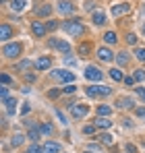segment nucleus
Wrapping results in <instances>:
<instances>
[{
  "instance_id": "c03bdc74",
  "label": "nucleus",
  "mask_w": 145,
  "mask_h": 153,
  "mask_svg": "<svg viewBox=\"0 0 145 153\" xmlns=\"http://www.w3.org/2000/svg\"><path fill=\"white\" fill-rule=\"evenodd\" d=\"M83 132H85V134H93V132H96V126H85Z\"/></svg>"
},
{
  "instance_id": "6e6552de",
  "label": "nucleus",
  "mask_w": 145,
  "mask_h": 153,
  "mask_svg": "<svg viewBox=\"0 0 145 153\" xmlns=\"http://www.w3.org/2000/svg\"><path fill=\"white\" fill-rule=\"evenodd\" d=\"M129 10H131V4H126V2L114 4V6H112V17H120V15L129 13Z\"/></svg>"
},
{
  "instance_id": "864d4df0",
  "label": "nucleus",
  "mask_w": 145,
  "mask_h": 153,
  "mask_svg": "<svg viewBox=\"0 0 145 153\" xmlns=\"http://www.w3.org/2000/svg\"><path fill=\"white\" fill-rule=\"evenodd\" d=\"M83 153H93V151H91V149H87V151H83Z\"/></svg>"
},
{
  "instance_id": "f3484780",
  "label": "nucleus",
  "mask_w": 145,
  "mask_h": 153,
  "mask_svg": "<svg viewBox=\"0 0 145 153\" xmlns=\"http://www.w3.org/2000/svg\"><path fill=\"white\" fill-rule=\"evenodd\" d=\"M23 141H25V134L15 132V134H13V139H10V145H13V147H21V145H23Z\"/></svg>"
},
{
  "instance_id": "a19ab883",
  "label": "nucleus",
  "mask_w": 145,
  "mask_h": 153,
  "mask_svg": "<svg viewBox=\"0 0 145 153\" xmlns=\"http://www.w3.org/2000/svg\"><path fill=\"white\" fill-rule=\"evenodd\" d=\"M0 81H2L4 85H8V83H10V76L6 75V73H2V75H0Z\"/></svg>"
},
{
  "instance_id": "2eb2a0df",
  "label": "nucleus",
  "mask_w": 145,
  "mask_h": 153,
  "mask_svg": "<svg viewBox=\"0 0 145 153\" xmlns=\"http://www.w3.org/2000/svg\"><path fill=\"white\" fill-rule=\"evenodd\" d=\"M27 137H29V141H31V143H35V141H37V139L42 137V132H40V126L35 124L33 128H29V132H27Z\"/></svg>"
},
{
  "instance_id": "e433bc0d",
  "label": "nucleus",
  "mask_w": 145,
  "mask_h": 153,
  "mask_svg": "<svg viewBox=\"0 0 145 153\" xmlns=\"http://www.w3.org/2000/svg\"><path fill=\"white\" fill-rule=\"evenodd\" d=\"M46 27H48V31H54V29H58V23H56V21H48V23H46Z\"/></svg>"
},
{
  "instance_id": "09e8293b",
  "label": "nucleus",
  "mask_w": 145,
  "mask_h": 153,
  "mask_svg": "<svg viewBox=\"0 0 145 153\" xmlns=\"http://www.w3.org/2000/svg\"><path fill=\"white\" fill-rule=\"evenodd\" d=\"M126 149H129L131 153H137V147H135V145H126Z\"/></svg>"
},
{
  "instance_id": "ea45409f",
  "label": "nucleus",
  "mask_w": 145,
  "mask_h": 153,
  "mask_svg": "<svg viewBox=\"0 0 145 153\" xmlns=\"http://www.w3.org/2000/svg\"><path fill=\"white\" fill-rule=\"evenodd\" d=\"M135 93H137L141 100H145V89H143V87H135Z\"/></svg>"
},
{
  "instance_id": "f8f14e48",
  "label": "nucleus",
  "mask_w": 145,
  "mask_h": 153,
  "mask_svg": "<svg viewBox=\"0 0 145 153\" xmlns=\"http://www.w3.org/2000/svg\"><path fill=\"white\" fill-rule=\"evenodd\" d=\"M50 64H52V60H50L48 56H42V58L35 62V68H37V71H48Z\"/></svg>"
},
{
  "instance_id": "2f4dec72",
  "label": "nucleus",
  "mask_w": 145,
  "mask_h": 153,
  "mask_svg": "<svg viewBox=\"0 0 145 153\" xmlns=\"http://www.w3.org/2000/svg\"><path fill=\"white\" fill-rule=\"evenodd\" d=\"M126 44H129V46H135V44H137V35H135V33H129V35H126Z\"/></svg>"
},
{
  "instance_id": "9d476101",
  "label": "nucleus",
  "mask_w": 145,
  "mask_h": 153,
  "mask_svg": "<svg viewBox=\"0 0 145 153\" xmlns=\"http://www.w3.org/2000/svg\"><path fill=\"white\" fill-rule=\"evenodd\" d=\"M97 56H99V60H104V62H112V60H114V54L108 50V48H99V50H97Z\"/></svg>"
},
{
  "instance_id": "20e7f679",
  "label": "nucleus",
  "mask_w": 145,
  "mask_h": 153,
  "mask_svg": "<svg viewBox=\"0 0 145 153\" xmlns=\"http://www.w3.org/2000/svg\"><path fill=\"white\" fill-rule=\"evenodd\" d=\"M56 10H58L60 15H71V13H75V4H72L71 0H60V2L56 4Z\"/></svg>"
},
{
  "instance_id": "4c0bfd02",
  "label": "nucleus",
  "mask_w": 145,
  "mask_h": 153,
  "mask_svg": "<svg viewBox=\"0 0 145 153\" xmlns=\"http://www.w3.org/2000/svg\"><path fill=\"white\" fill-rule=\"evenodd\" d=\"M135 79L137 81H145V71H135Z\"/></svg>"
},
{
  "instance_id": "a18cd8bd",
  "label": "nucleus",
  "mask_w": 145,
  "mask_h": 153,
  "mask_svg": "<svg viewBox=\"0 0 145 153\" xmlns=\"http://www.w3.org/2000/svg\"><path fill=\"white\" fill-rule=\"evenodd\" d=\"M56 116H58V118H60V122H62V124H67V120H64V114H62V112H60V110H56Z\"/></svg>"
},
{
  "instance_id": "603ef678",
  "label": "nucleus",
  "mask_w": 145,
  "mask_h": 153,
  "mask_svg": "<svg viewBox=\"0 0 145 153\" xmlns=\"http://www.w3.org/2000/svg\"><path fill=\"white\" fill-rule=\"evenodd\" d=\"M64 62H67V64H69V66H72V64H75V58H67V60H64Z\"/></svg>"
},
{
  "instance_id": "79ce46f5",
  "label": "nucleus",
  "mask_w": 145,
  "mask_h": 153,
  "mask_svg": "<svg viewBox=\"0 0 145 153\" xmlns=\"http://www.w3.org/2000/svg\"><path fill=\"white\" fill-rule=\"evenodd\" d=\"M62 91H64V93H75L77 87H75V85H69V87H62Z\"/></svg>"
},
{
  "instance_id": "393cba45",
  "label": "nucleus",
  "mask_w": 145,
  "mask_h": 153,
  "mask_svg": "<svg viewBox=\"0 0 145 153\" xmlns=\"http://www.w3.org/2000/svg\"><path fill=\"white\" fill-rule=\"evenodd\" d=\"M133 100H131V97H120V100H118V103H116V105H118V108H122V110H124V108H133Z\"/></svg>"
},
{
  "instance_id": "9b49d317",
  "label": "nucleus",
  "mask_w": 145,
  "mask_h": 153,
  "mask_svg": "<svg viewBox=\"0 0 145 153\" xmlns=\"http://www.w3.org/2000/svg\"><path fill=\"white\" fill-rule=\"evenodd\" d=\"M37 17H48L50 13H52V6L50 4H40V6H35V10H33Z\"/></svg>"
},
{
  "instance_id": "5fc2aeb1",
  "label": "nucleus",
  "mask_w": 145,
  "mask_h": 153,
  "mask_svg": "<svg viewBox=\"0 0 145 153\" xmlns=\"http://www.w3.org/2000/svg\"><path fill=\"white\" fill-rule=\"evenodd\" d=\"M143 35H145V25H143Z\"/></svg>"
},
{
  "instance_id": "58836bf2",
  "label": "nucleus",
  "mask_w": 145,
  "mask_h": 153,
  "mask_svg": "<svg viewBox=\"0 0 145 153\" xmlns=\"http://www.w3.org/2000/svg\"><path fill=\"white\" fill-rule=\"evenodd\" d=\"M58 42H60V39H56V37H50V39H48V46H50V48H58Z\"/></svg>"
},
{
  "instance_id": "72a5a7b5",
  "label": "nucleus",
  "mask_w": 145,
  "mask_h": 153,
  "mask_svg": "<svg viewBox=\"0 0 145 153\" xmlns=\"http://www.w3.org/2000/svg\"><path fill=\"white\" fill-rule=\"evenodd\" d=\"M0 100H2V103L8 100V87H2V89H0Z\"/></svg>"
},
{
  "instance_id": "0eeeda50",
  "label": "nucleus",
  "mask_w": 145,
  "mask_h": 153,
  "mask_svg": "<svg viewBox=\"0 0 145 153\" xmlns=\"http://www.w3.org/2000/svg\"><path fill=\"white\" fill-rule=\"evenodd\" d=\"M52 76L54 79H60V81H64V83H72L75 81V75L72 73H69V71H52Z\"/></svg>"
},
{
  "instance_id": "37998d69",
  "label": "nucleus",
  "mask_w": 145,
  "mask_h": 153,
  "mask_svg": "<svg viewBox=\"0 0 145 153\" xmlns=\"http://www.w3.org/2000/svg\"><path fill=\"white\" fill-rule=\"evenodd\" d=\"M135 114H137L139 118H145V108H135Z\"/></svg>"
},
{
  "instance_id": "c85d7f7f",
  "label": "nucleus",
  "mask_w": 145,
  "mask_h": 153,
  "mask_svg": "<svg viewBox=\"0 0 145 153\" xmlns=\"http://www.w3.org/2000/svg\"><path fill=\"white\" fill-rule=\"evenodd\" d=\"M58 50L62 52V54H69V52H71V44H67V42H58Z\"/></svg>"
},
{
  "instance_id": "6ab92c4d",
  "label": "nucleus",
  "mask_w": 145,
  "mask_h": 153,
  "mask_svg": "<svg viewBox=\"0 0 145 153\" xmlns=\"http://www.w3.org/2000/svg\"><path fill=\"white\" fill-rule=\"evenodd\" d=\"M77 52H79V56H89V52H91V44H87V42L79 44V48H77Z\"/></svg>"
},
{
  "instance_id": "423d86ee",
  "label": "nucleus",
  "mask_w": 145,
  "mask_h": 153,
  "mask_svg": "<svg viewBox=\"0 0 145 153\" xmlns=\"http://www.w3.org/2000/svg\"><path fill=\"white\" fill-rule=\"evenodd\" d=\"M85 79H89V81H102V71L97 68V66H87L85 68Z\"/></svg>"
},
{
  "instance_id": "5701e85b",
  "label": "nucleus",
  "mask_w": 145,
  "mask_h": 153,
  "mask_svg": "<svg viewBox=\"0 0 145 153\" xmlns=\"http://www.w3.org/2000/svg\"><path fill=\"white\" fill-rule=\"evenodd\" d=\"M116 62H118L120 66H126V64H129V54H126V52H118V54H116Z\"/></svg>"
},
{
  "instance_id": "4468645a",
  "label": "nucleus",
  "mask_w": 145,
  "mask_h": 153,
  "mask_svg": "<svg viewBox=\"0 0 145 153\" xmlns=\"http://www.w3.org/2000/svg\"><path fill=\"white\" fill-rule=\"evenodd\" d=\"M91 21H93V25H104V23H106V13L96 10V13L91 15Z\"/></svg>"
},
{
  "instance_id": "a211bd4d",
  "label": "nucleus",
  "mask_w": 145,
  "mask_h": 153,
  "mask_svg": "<svg viewBox=\"0 0 145 153\" xmlns=\"http://www.w3.org/2000/svg\"><path fill=\"white\" fill-rule=\"evenodd\" d=\"M4 105H6V112L13 116V114H15V110H17V100H15V97H8V100L4 102Z\"/></svg>"
},
{
  "instance_id": "bb28decb",
  "label": "nucleus",
  "mask_w": 145,
  "mask_h": 153,
  "mask_svg": "<svg viewBox=\"0 0 145 153\" xmlns=\"http://www.w3.org/2000/svg\"><path fill=\"white\" fill-rule=\"evenodd\" d=\"M110 76H112L114 81H124V76H122V73L118 68H112V71H110Z\"/></svg>"
},
{
  "instance_id": "f704fd0d",
  "label": "nucleus",
  "mask_w": 145,
  "mask_h": 153,
  "mask_svg": "<svg viewBox=\"0 0 145 153\" xmlns=\"http://www.w3.org/2000/svg\"><path fill=\"white\" fill-rule=\"evenodd\" d=\"M135 56L141 60V62H145V48H137V52H135Z\"/></svg>"
},
{
  "instance_id": "cd10ccee",
  "label": "nucleus",
  "mask_w": 145,
  "mask_h": 153,
  "mask_svg": "<svg viewBox=\"0 0 145 153\" xmlns=\"http://www.w3.org/2000/svg\"><path fill=\"white\" fill-rule=\"evenodd\" d=\"M62 93H64L62 89H50V91H48V97H50V100H56V97H60Z\"/></svg>"
},
{
  "instance_id": "8fccbe9b",
  "label": "nucleus",
  "mask_w": 145,
  "mask_h": 153,
  "mask_svg": "<svg viewBox=\"0 0 145 153\" xmlns=\"http://www.w3.org/2000/svg\"><path fill=\"white\" fill-rule=\"evenodd\" d=\"M25 81H31V83H33V81H35V75H25Z\"/></svg>"
},
{
  "instance_id": "1a4fd4ad",
  "label": "nucleus",
  "mask_w": 145,
  "mask_h": 153,
  "mask_svg": "<svg viewBox=\"0 0 145 153\" xmlns=\"http://www.w3.org/2000/svg\"><path fill=\"white\" fill-rule=\"evenodd\" d=\"M10 37H13V27L8 25V23H2V27H0V39L8 42Z\"/></svg>"
},
{
  "instance_id": "c9c22d12",
  "label": "nucleus",
  "mask_w": 145,
  "mask_h": 153,
  "mask_svg": "<svg viewBox=\"0 0 145 153\" xmlns=\"http://www.w3.org/2000/svg\"><path fill=\"white\" fill-rule=\"evenodd\" d=\"M135 81H137L135 76H124V81H122V83H124V85H129V87H133V85H135Z\"/></svg>"
},
{
  "instance_id": "473e14b6",
  "label": "nucleus",
  "mask_w": 145,
  "mask_h": 153,
  "mask_svg": "<svg viewBox=\"0 0 145 153\" xmlns=\"http://www.w3.org/2000/svg\"><path fill=\"white\" fill-rule=\"evenodd\" d=\"M110 93H112V89L108 85H99V95H110Z\"/></svg>"
},
{
  "instance_id": "7c9ffc66",
  "label": "nucleus",
  "mask_w": 145,
  "mask_h": 153,
  "mask_svg": "<svg viewBox=\"0 0 145 153\" xmlns=\"http://www.w3.org/2000/svg\"><path fill=\"white\" fill-rule=\"evenodd\" d=\"M85 91H87V95H89V97H97V95H99V87H93V85H91V87H87Z\"/></svg>"
},
{
  "instance_id": "a878e982",
  "label": "nucleus",
  "mask_w": 145,
  "mask_h": 153,
  "mask_svg": "<svg viewBox=\"0 0 145 153\" xmlns=\"http://www.w3.org/2000/svg\"><path fill=\"white\" fill-rule=\"evenodd\" d=\"M110 114H112V108H110V105H99V108H97V116H104V118H108Z\"/></svg>"
},
{
  "instance_id": "6e6d98bb",
  "label": "nucleus",
  "mask_w": 145,
  "mask_h": 153,
  "mask_svg": "<svg viewBox=\"0 0 145 153\" xmlns=\"http://www.w3.org/2000/svg\"><path fill=\"white\" fill-rule=\"evenodd\" d=\"M25 153H29V151H25Z\"/></svg>"
},
{
  "instance_id": "de8ad7c7",
  "label": "nucleus",
  "mask_w": 145,
  "mask_h": 153,
  "mask_svg": "<svg viewBox=\"0 0 145 153\" xmlns=\"http://www.w3.org/2000/svg\"><path fill=\"white\" fill-rule=\"evenodd\" d=\"M89 149H91V151H97V153H102V149H99V145H96V143H93V145H91Z\"/></svg>"
},
{
  "instance_id": "f257e3e1",
  "label": "nucleus",
  "mask_w": 145,
  "mask_h": 153,
  "mask_svg": "<svg viewBox=\"0 0 145 153\" xmlns=\"http://www.w3.org/2000/svg\"><path fill=\"white\" fill-rule=\"evenodd\" d=\"M62 29L69 33V35H83V31H85V27L81 25V21L79 19H72V21H67V23H62Z\"/></svg>"
},
{
  "instance_id": "4be33fe9",
  "label": "nucleus",
  "mask_w": 145,
  "mask_h": 153,
  "mask_svg": "<svg viewBox=\"0 0 145 153\" xmlns=\"http://www.w3.org/2000/svg\"><path fill=\"white\" fill-rule=\"evenodd\" d=\"M104 42H106V44H116L118 37H116L114 31H106V33H104Z\"/></svg>"
},
{
  "instance_id": "3c124183",
  "label": "nucleus",
  "mask_w": 145,
  "mask_h": 153,
  "mask_svg": "<svg viewBox=\"0 0 145 153\" xmlns=\"http://www.w3.org/2000/svg\"><path fill=\"white\" fill-rule=\"evenodd\" d=\"M85 8H87V10H93V2H91V0H89V2H87V4H85Z\"/></svg>"
},
{
  "instance_id": "f03ea898",
  "label": "nucleus",
  "mask_w": 145,
  "mask_h": 153,
  "mask_svg": "<svg viewBox=\"0 0 145 153\" xmlns=\"http://www.w3.org/2000/svg\"><path fill=\"white\" fill-rule=\"evenodd\" d=\"M87 112H89V108H87V105H81V103H71V116L75 118V120L85 118V116H87Z\"/></svg>"
},
{
  "instance_id": "39448f33",
  "label": "nucleus",
  "mask_w": 145,
  "mask_h": 153,
  "mask_svg": "<svg viewBox=\"0 0 145 153\" xmlns=\"http://www.w3.org/2000/svg\"><path fill=\"white\" fill-rule=\"evenodd\" d=\"M31 31H33L35 37H44V35L48 33V27L44 25L42 21H33V23H31Z\"/></svg>"
},
{
  "instance_id": "dca6fc26",
  "label": "nucleus",
  "mask_w": 145,
  "mask_h": 153,
  "mask_svg": "<svg viewBox=\"0 0 145 153\" xmlns=\"http://www.w3.org/2000/svg\"><path fill=\"white\" fill-rule=\"evenodd\" d=\"M112 126V120L104 118V116H97L96 118V128H110Z\"/></svg>"
},
{
  "instance_id": "ddd939ff",
  "label": "nucleus",
  "mask_w": 145,
  "mask_h": 153,
  "mask_svg": "<svg viewBox=\"0 0 145 153\" xmlns=\"http://www.w3.org/2000/svg\"><path fill=\"white\" fill-rule=\"evenodd\" d=\"M42 153H60V145L54 143V141H50V143H46L42 147Z\"/></svg>"
},
{
  "instance_id": "c756f323",
  "label": "nucleus",
  "mask_w": 145,
  "mask_h": 153,
  "mask_svg": "<svg viewBox=\"0 0 145 153\" xmlns=\"http://www.w3.org/2000/svg\"><path fill=\"white\" fill-rule=\"evenodd\" d=\"M31 66V60H21L17 66H15V71H25V68H29Z\"/></svg>"
},
{
  "instance_id": "aec40b11",
  "label": "nucleus",
  "mask_w": 145,
  "mask_h": 153,
  "mask_svg": "<svg viewBox=\"0 0 145 153\" xmlns=\"http://www.w3.org/2000/svg\"><path fill=\"white\" fill-rule=\"evenodd\" d=\"M97 137H99V143H104V145H114V137H112V134L102 132V134H97Z\"/></svg>"
},
{
  "instance_id": "b1692460",
  "label": "nucleus",
  "mask_w": 145,
  "mask_h": 153,
  "mask_svg": "<svg viewBox=\"0 0 145 153\" xmlns=\"http://www.w3.org/2000/svg\"><path fill=\"white\" fill-rule=\"evenodd\" d=\"M25 4H27V0H10V8L13 10H23Z\"/></svg>"
},
{
  "instance_id": "49530a36",
  "label": "nucleus",
  "mask_w": 145,
  "mask_h": 153,
  "mask_svg": "<svg viewBox=\"0 0 145 153\" xmlns=\"http://www.w3.org/2000/svg\"><path fill=\"white\" fill-rule=\"evenodd\" d=\"M29 110H31V105H29V103H25L23 108H21V114H27V112H29Z\"/></svg>"
},
{
  "instance_id": "412c9836",
  "label": "nucleus",
  "mask_w": 145,
  "mask_h": 153,
  "mask_svg": "<svg viewBox=\"0 0 145 153\" xmlns=\"http://www.w3.org/2000/svg\"><path fill=\"white\" fill-rule=\"evenodd\" d=\"M40 132H42V137H48V134L54 132V128H52L50 122H44V124H40Z\"/></svg>"
},
{
  "instance_id": "7ed1b4c3",
  "label": "nucleus",
  "mask_w": 145,
  "mask_h": 153,
  "mask_svg": "<svg viewBox=\"0 0 145 153\" xmlns=\"http://www.w3.org/2000/svg\"><path fill=\"white\" fill-rule=\"evenodd\" d=\"M2 54H4L6 58H17V56H21V44H6V46L2 48Z\"/></svg>"
}]
</instances>
